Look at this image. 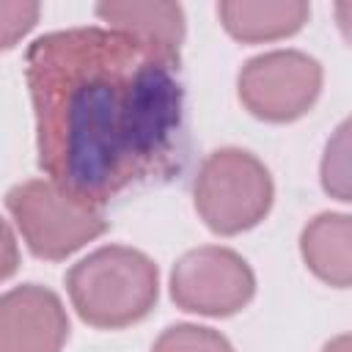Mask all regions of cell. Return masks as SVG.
<instances>
[{
    "label": "cell",
    "instance_id": "1",
    "mask_svg": "<svg viewBox=\"0 0 352 352\" xmlns=\"http://www.w3.org/2000/svg\"><path fill=\"white\" fill-rule=\"evenodd\" d=\"M38 168L69 195L104 206L179 165V60L110 28H66L25 52Z\"/></svg>",
    "mask_w": 352,
    "mask_h": 352
},
{
    "label": "cell",
    "instance_id": "2",
    "mask_svg": "<svg viewBox=\"0 0 352 352\" xmlns=\"http://www.w3.org/2000/svg\"><path fill=\"white\" fill-rule=\"evenodd\" d=\"M66 292L77 316L99 330L143 322L160 297V270L138 248L104 245L72 264Z\"/></svg>",
    "mask_w": 352,
    "mask_h": 352
},
{
    "label": "cell",
    "instance_id": "3",
    "mask_svg": "<svg viewBox=\"0 0 352 352\" xmlns=\"http://www.w3.org/2000/svg\"><path fill=\"white\" fill-rule=\"evenodd\" d=\"M270 168L250 151L226 146L212 151L192 182V204L204 226L220 236L256 228L272 209Z\"/></svg>",
    "mask_w": 352,
    "mask_h": 352
},
{
    "label": "cell",
    "instance_id": "4",
    "mask_svg": "<svg viewBox=\"0 0 352 352\" xmlns=\"http://www.w3.org/2000/svg\"><path fill=\"white\" fill-rule=\"evenodd\" d=\"M11 212L28 250L44 261H63L107 231L99 206H91L50 179H28L6 192Z\"/></svg>",
    "mask_w": 352,
    "mask_h": 352
},
{
    "label": "cell",
    "instance_id": "5",
    "mask_svg": "<svg viewBox=\"0 0 352 352\" xmlns=\"http://www.w3.org/2000/svg\"><path fill=\"white\" fill-rule=\"evenodd\" d=\"M322 63L302 50H270L245 60L236 74L242 107L270 124L302 118L322 94Z\"/></svg>",
    "mask_w": 352,
    "mask_h": 352
},
{
    "label": "cell",
    "instance_id": "6",
    "mask_svg": "<svg viewBox=\"0 0 352 352\" xmlns=\"http://www.w3.org/2000/svg\"><path fill=\"white\" fill-rule=\"evenodd\" d=\"M176 308L198 316H234L256 294V275L250 264L231 248L201 245L187 250L168 278Z\"/></svg>",
    "mask_w": 352,
    "mask_h": 352
},
{
    "label": "cell",
    "instance_id": "7",
    "mask_svg": "<svg viewBox=\"0 0 352 352\" xmlns=\"http://www.w3.org/2000/svg\"><path fill=\"white\" fill-rule=\"evenodd\" d=\"M66 338L69 314L52 289L22 283L0 294V352H60Z\"/></svg>",
    "mask_w": 352,
    "mask_h": 352
},
{
    "label": "cell",
    "instance_id": "8",
    "mask_svg": "<svg viewBox=\"0 0 352 352\" xmlns=\"http://www.w3.org/2000/svg\"><path fill=\"white\" fill-rule=\"evenodd\" d=\"M94 14L116 33L138 44L176 58L184 41V8L170 0H107L96 3Z\"/></svg>",
    "mask_w": 352,
    "mask_h": 352
},
{
    "label": "cell",
    "instance_id": "9",
    "mask_svg": "<svg viewBox=\"0 0 352 352\" xmlns=\"http://www.w3.org/2000/svg\"><path fill=\"white\" fill-rule=\"evenodd\" d=\"M217 16L226 33L242 44H264L289 38L311 16L305 0H223Z\"/></svg>",
    "mask_w": 352,
    "mask_h": 352
},
{
    "label": "cell",
    "instance_id": "10",
    "mask_svg": "<svg viewBox=\"0 0 352 352\" xmlns=\"http://www.w3.org/2000/svg\"><path fill=\"white\" fill-rule=\"evenodd\" d=\"M300 256L305 267L327 286L352 283V217L346 212H322L300 231Z\"/></svg>",
    "mask_w": 352,
    "mask_h": 352
},
{
    "label": "cell",
    "instance_id": "11",
    "mask_svg": "<svg viewBox=\"0 0 352 352\" xmlns=\"http://www.w3.org/2000/svg\"><path fill=\"white\" fill-rule=\"evenodd\" d=\"M151 352H236L231 341L204 324L192 322H179L165 327L157 341L151 344Z\"/></svg>",
    "mask_w": 352,
    "mask_h": 352
},
{
    "label": "cell",
    "instance_id": "12",
    "mask_svg": "<svg viewBox=\"0 0 352 352\" xmlns=\"http://www.w3.org/2000/svg\"><path fill=\"white\" fill-rule=\"evenodd\" d=\"M319 179L327 195L344 204L349 201V121H341L336 135L327 140L319 165Z\"/></svg>",
    "mask_w": 352,
    "mask_h": 352
},
{
    "label": "cell",
    "instance_id": "13",
    "mask_svg": "<svg viewBox=\"0 0 352 352\" xmlns=\"http://www.w3.org/2000/svg\"><path fill=\"white\" fill-rule=\"evenodd\" d=\"M41 6L36 0H0V52L16 47L38 22Z\"/></svg>",
    "mask_w": 352,
    "mask_h": 352
},
{
    "label": "cell",
    "instance_id": "14",
    "mask_svg": "<svg viewBox=\"0 0 352 352\" xmlns=\"http://www.w3.org/2000/svg\"><path fill=\"white\" fill-rule=\"evenodd\" d=\"M16 270H19V245L11 226L0 214V283L16 275Z\"/></svg>",
    "mask_w": 352,
    "mask_h": 352
},
{
    "label": "cell",
    "instance_id": "15",
    "mask_svg": "<svg viewBox=\"0 0 352 352\" xmlns=\"http://www.w3.org/2000/svg\"><path fill=\"white\" fill-rule=\"evenodd\" d=\"M322 352H352V341H349V336H346V333H341V336L330 338V341L324 344V349H322Z\"/></svg>",
    "mask_w": 352,
    "mask_h": 352
}]
</instances>
